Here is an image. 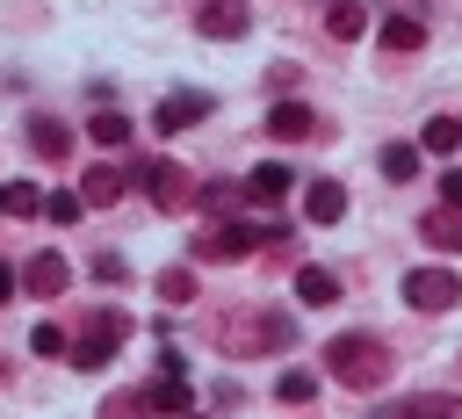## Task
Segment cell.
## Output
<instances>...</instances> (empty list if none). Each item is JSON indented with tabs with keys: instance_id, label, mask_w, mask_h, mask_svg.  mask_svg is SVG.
<instances>
[{
	"instance_id": "cell-1",
	"label": "cell",
	"mask_w": 462,
	"mask_h": 419,
	"mask_svg": "<svg viewBox=\"0 0 462 419\" xmlns=\"http://www.w3.org/2000/svg\"><path fill=\"white\" fill-rule=\"evenodd\" d=\"M325 376H332L339 390H383V383H390V347H383L375 332H339V340L325 347Z\"/></svg>"
},
{
	"instance_id": "cell-2",
	"label": "cell",
	"mask_w": 462,
	"mask_h": 419,
	"mask_svg": "<svg viewBox=\"0 0 462 419\" xmlns=\"http://www.w3.org/2000/svg\"><path fill=\"white\" fill-rule=\"evenodd\" d=\"M289 340H296V325L282 311H253V318H224L217 325V347L224 354H282Z\"/></svg>"
},
{
	"instance_id": "cell-3",
	"label": "cell",
	"mask_w": 462,
	"mask_h": 419,
	"mask_svg": "<svg viewBox=\"0 0 462 419\" xmlns=\"http://www.w3.org/2000/svg\"><path fill=\"white\" fill-rule=\"evenodd\" d=\"M123 340H130V318H123V311H94V325H87L79 347H65V354H72V368H108Z\"/></svg>"
},
{
	"instance_id": "cell-4",
	"label": "cell",
	"mask_w": 462,
	"mask_h": 419,
	"mask_svg": "<svg viewBox=\"0 0 462 419\" xmlns=\"http://www.w3.org/2000/svg\"><path fill=\"white\" fill-rule=\"evenodd\" d=\"M144 195H152V210L173 217V210L195 202V173H188L180 159H152V166H144Z\"/></svg>"
},
{
	"instance_id": "cell-5",
	"label": "cell",
	"mask_w": 462,
	"mask_h": 419,
	"mask_svg": "<svg viewBox=\"0 0 462 419\" xmlns=\"http://www.w3.org/2000/svg\"><path fill=\"white\" fill-rule=\"evenodd\" d=\"M404 303H411V311H448V303H462L455 267H411V275H404Z\"/></svg>"
},
{
	"instance_id": "cell-6",
	"label": "cell",
	"mask_w": 462,
	"mask_h": 419,
	"mask_svg": "<svg viewBox=\"0 0 462 419\" xmlns=\"http://www.w3.org/2000/svg\"><path fill=\"white\" fill-rule=\"evenodd\" d=\"M209 108H217L209 94H195V87H180V94H166V101H159V116H152V123H159V130H188V123H202Z\"/></svg>"
},
{
	"instance_id": "cell-7",
	"label": "cell",
	"mask_w": 462,
	"mask_h": 419,
	"mask_svg": "<svg viewBox=\"0 0 462 419\" xmlns=\"http://www.w3.org/2000/svg\"><path fill=\"white\" fill-rule=\"evenodd\" d=\"M267 137H282V144H303V137H318V116H310L303 101H274V108H267Z\"/></svg>"
},
{
	"instance_id": "cell-8",
	"label": "cell",
	"mask_w": 462,
	"mask_h": 419,
	"mask_svg": "<svg viewBox=\"0 0 462 419\" xmlns=\"http://www.w3.org/2000/svg\"><path fill=\"white\" fill-rule=\"evenodd\" d=\"M22 282H29V296H65L72 267H65V253H36V260L22 267Z\"/></svg>"
},
{
	"instance_id": "cell-9",
	"label": "cell",
	"mask_w": 462,
	"mask_h": 419,
	"mask_svg": "<svg viewBox=\"0 0 462 419\" xmlns=\"http://www.w3.org/2000/svg\"><path fill=\"white\" fill-rule=\"evenodd\" d=\"M195 29H202V36H217V43H224V36L238 43V36H245V7H238V0H202Z\"/></svg>"
},
{
	"instance_id": "cell-10",
	"label": "cell",
	"mask_w": 462,
	"mask_h": 419,
	"mask_svg": "<svg viewBox=\"0 0 462 419\" xmlns=\"http://www.w3.org/2000/svg\"><path fill=\"white\" fill-rule=\"evenodd\" d=\"M325 36H332V43H361V36H368V7H361V0H332V7H325Z\"/></svg>"
},
{
	"instance_id": "cell-11",
	"label": "cell",
	"mask_w": 462,
	"mask_h": 419,
	"mask_svg": "<svg viewBox=\"0 0 462 419\" xmlns=\"http://www.w3.org/2000/svg\"><path fill=\"white\" fill-rule=\"evenodd\" d=\"M245 253H253V238H245L238 224H217V231L195 238V260H245Z\"/></svg>"
},
{
	"instance_id": "cell-12",
	"label": "cell",
	"mask_w": 462,
	"mask_h": 419,
	"mask_svg": "<svg viewBox=\"0 0 462 419\" xmlns=\"http://www.w3.org/2000/svg\"><path fill=\"white\" fill-rule=\"evenodd\" d=\"M137 405H152V412H188V405H195V390L180 383V368H166L159 383H144V390H137Z\"/></svg>"
},
{
	"instance_id": "cell-13",
	"label": "cell",
	"mask_w": 462,
	"mask_h": 419,
	"mask_svg": "<svg viewBox=\"0 0 462 419\" xmlns=\"http://www.w3.org/2000/svg\"><path fill=\"white\" fill-rule=\"evenodd\" d=\"M419 238H426V246H440V253H448V246H462V202L426 210V217H419Z\"/></svg>"
},
{
	"instance_id": "cell-14",
	"label": "cell",
	"mask_w": 462,
	"mask_h": 419,
	"mask_svg": "<svg viewBox=\"0 0 462 419\" xmlns=\"http://www.w3.org/2000/svg\"><path fill=\"white\" fill-rule=\"evenodd\" d=\"M303 217H310V224H339V217H346V188H339V181H310Z\"/></svg>"
},
{
	"instance_id": "cell-15",
	"label": "cell",
	"mask_w": 462,
	"mask_h": 419,
	"mask_svg": "<svg viewBox=\"0 0 462 419\" xmlns=\"http://www.w3.org/2000/svg\"><path fill=\"white\" fill-rule=\"evenodd\" d=\"M29 152H36V159H65V152H72V130L51 123V116H36V123H29Z\"/></svg>"
},
{
	"instance_id": "cell-16",
	"label": "cell",
	"mask_w": 462,
	"mask_h": 419,
	"mask_svg": "<svg viewBox=\"0 0 462 419\" xmlns=\"http://www.w3.org/2000/svg\"><path fill=\"white\" fill-rule=\"evenodd\" d=\"M375 36H383V51H419V43H426V22H419V14H390Z\"/></svg>"
},
{
	"instance_id": "cell-17",
	"label": "cell",
	"mask_w": 462,
	"mask_h": 419,
	"mask_svg": "<svg viewBox=\"0 0 462 419\" xmlns=\"http://www.w3.org/2000/svg\"><path fill=\"white\" fill-rule=\"evenodd\" d=\"M116 195H123V173H116V166H94V173L79 181V202H87V210H108Z\"/></svg>"
},
{
	"instance_id": "cell-18",
	"label": "cell",
	"mask_w": 462,
	"mask_h": 419,
	"mask_svg": "<svg viewBox=\"0 0 462 419\" xmlns=\"http://www.w3.org/2000/svg\"><path fill=\"white\" fill-rule=\"evenodd\" d=\"M289 188H296V181H289V166H282V159H267V166H253V173H245V195H260V202H274V195H289Z\"/></svg>"
},
{
	"instance_id": "cell-19",
	"label": "cell",
	"mask_w": 462,
	"mask_h": 419,
	"mask_svg": "<svg viewBox=\"0 0 462 419\" xmlns=\"http://www.w3.org/2000/svg\"><path fill=\"white\" fill-rule=\"evenodd\" d=\"M296 296L303 303H339V275L332 267H296Z\"/></svg>"
},
{
	"instance_id": "cell-20",
	"label": "cell",
	"mask_w": 462,
	"mask_h": 419,
	"mask_svg": "<svg viewBox=\"0 0 462 419\" xmlns=\"http://www.w3.org/2000/svg\"><path fill=\"white\" fill-rule=\"evenodd\" d=\"M455 144H462V123H455V116H433V123L419 130V152H455Z\"/></svg>"
},
{
	"instance_id": "cell-21",
	"label": "cell",
	"mask_w": 462,
	"mask_h": 419,
	"mask_svg": "<svg viewBox=\"0 0 462 419\" xmlns=\"http://www.w3.org/2000/svg\"><path fill=\"white\" fill-rule=\"evenodd\" d=\"M0 210H7V217H36V210H43V195H36L29 181H0Z\"/></svg>"
},
{
	"instance_id": "cell-22",
	"label": "cell",
	"mask_w": 462,
	"mask_h": 419,
	"mask_svg": "<svg viewBox=\"0 0 462 419\" xmlns=\"http://www.w3.org/2000/svg\"><path fill=\"white\" fill-rule=\"evenodd\" d=\"M87 137H94V144H108V152H123V144H130V123H123V108H116V116H94V123H87Z\"/></svg>"
},
{
	"instance_id": "cell-23",
	"label": "cell",
	"mask_w": 462,
	"mask_h": 419,
	"mask_svg": "<svg viewBox=\"0 0 462 419\" xmlns=\"http://www.w3.org/2000/svg\"><path fill=\"white\" fill-rule=\"evenodd\" d=\"M375 166H383L390 181H411V173H419V144H383V159H375Z\"/></svg>"
},
{
	"instance_id": "cell-24",
	"label": "cell",
	"mask_w": 462,
	"mask_h": 419,
	"mask_svg": "<svg viewBox=\"0 0 462 419\" xmlns=\"http://www.w3.org/2000/svg\"><path fill=\"white\" fill-rule=\"evenodd\" d=\"M310 390H318V376H310V368H282V376H274V397H282V405H303Z\"/></svg>"
},
{
	"instance_id": "cell-25",
	"label": "cell",
	"mask_w": 462,
	"mask_h": 419,
	"mask_svg": "<svg viewBox=\"0 0 462 419\" xmlns=\"http://www.w3.org/2000/svg\"><path fill=\"white\" fill-rule=\"evenodd\" d=\"M195 296V267H166L159 275V303H188Z\"/></svg>"
},
{
	"instance_id": "cell-26",
	"label": "cell",
	"mask_w": 462,
	"mask_h": 419,
	"mask_svg": "<svg viewBox=\"0 0 462 419\" xmlns=\"http://www.w3.org/2000/svg\"><path fill=\"white\" fill-rule=\"evenodd\" d=\"M87 275H94V282H116V289H123V282H130V260H123V253H94V260H87Z\"/></svg>"
},
{
	"instance_id": "cell-27",
	"label": "cell",
	"mask_w": 462,
	"mask_h": 419,
	"mask_svg": "<svg viewBox=\"0 0 462 419\" xmlns=\"http://www.w3.org/2000/svg\"><path fill=\"white\" fill-rule=\"evenodd\" d=\"M29 347H36V354H65V347H72V340H65V332H58V325H51V318H43V325H36V332H29Z\"/></svg>"
},
{
	"instance_id": "cell-28",
	"label": "cell",
	"mask_w": 462,
	"mask_h": 419,
	"mask_svg": "<svg viewBox=\"0 0 462 419\" xmlns=\"http://www.w3.org/2000/svg\"><path fill=\"white\" fill-rule=\"evenodd\" d=\"M79 210H87V202H79V195H51V202H43V217H51V224H72V217H79Z\"/></svg>"
},
{
	"instance_id": "cell-29",
	"label": "cell",
	"mask_w": 462,
	"mask_h": 419,
	"mask_svg": "<svg viewBox=\"0 0 462 419\" xmlns=\"http://www.w3.org/2000/svg\"><path fill=\"white\" fill-rule=\"evenodd\" d=\"M440 195H448V202H462V166H455V173L440 181Z\"/></svg>"
},
{
	"instance_id": "cell-30",
	"label": "cell",
	"mask_w": 462,
	"mask_h": 419,
	"mask_svg": "<svg viewBox=\"0 0 462 419\" xmlns=\"http://www.w3.org/2000/svg\"><path fill=\"white\" fill-rule=\"evenodd\" d=\"M7 296H14V267H0V303H7Z\"/></svg>"
}]
</instances>
